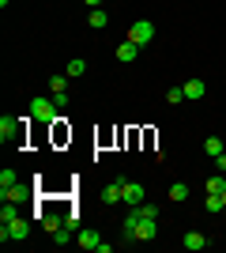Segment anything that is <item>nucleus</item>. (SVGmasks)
Instances as JSON below:
<instances>
[{"label": "nucleus", "instance_id": "1", "mask_svg": "<svg viewBox=\"0 0 226 253\" xmlns=\"http://www.w3.org/2000/svg\"><path fill=\"white\" fill-rule=\"evenodd\" d=\"M121 231H125V238H129V242H151V238L159 234V219H147V215H140V211L132 208Z\"/></svg>", "mask_w": 226, "mask_h": 253}, {"label": "nucleus", "instance_id": "2", "mask_svg": "<svg viewBox=\"0 0 226 253\" xmlns=\"http://www.w3.org/2000/svg\"><path fill=\"white\" fill-rule=\"evenodd\" d=\"M31 117L38 121V125H53L57 121V102L53 98H42V95L31 98Z\"/></svg>", "mask_w": 226, "mask_h": 253}, {"label": "nucleus", "instance_id": "3", "mask_svg": "<svg viewBox=\"0 0 226 253\" xmlns=\"http://www.w3.org/2000/svg\"><path fill=\"white\" fill-rule=\"evenodd\" d=\"M31 234V219H23V215H15L11 223H0V242H23Z\"/></svg>", "mask_w": 226, "mask_h": 253}, {"label": "nucleus", "instance_id": "4", "mask_svg": "<svg viewBox=\"0 0 226 253\" xmlns=\"http://www.w3.org/2000/svg\"><path fill=\"white\" fill-rule=\"evenodd\" d=\"M34 189L27 185V181H11V185H0V201L4 204H23V201H31Z\"/></svg>", "mask_w": 226, "mask_h": 253}, {"label": "nucleus", "instance_id": "5", "mask_svg": "<svg viewBox=\"0 0 226 253\" xmlns=\"http://www.w3.org/2000/svg\"><path fill=\"white\" fill-rule=\"evenodd\" d=\"M143 197H147V189H143L140 181H129V178H121V201L129 204V208H140Z\"/></svg>", "mask_w": 226, "mask_h": 253}, {"label": "nucleus", "instance_id": "6", "mask_svg": "<svg viewBox=\"0 0 226 253\" xmlns=\"http://www.w3.org/2000/svg\"><path fill=\"white\" fill-rule=\"evenodd\" d=\"M23 136H27V132H23V121L19 117H0V140H4V144H23Z\"/></svg>", "mask_w": 226, "mask_h": 253}, {"label": "nucleus", "instance_id": "7", "mask_svg": "<svg viewBox=\"0 0 226 253\" xmlns=\"http://www.w3.org/2000/svg\"><path fill=\"white\" fill-rule=\"evenodd\" d=\"M151 38H155V23L151 19H136L129 27V42H136V45H147Z\"/></svg>", "mask_w": 226, "mask_h": 253}, {"label": "nucleus", "instance_id": "8", "mask_svg": "<svg viewBox=\"0 0 226 253\" xmlns=\"http://www.w3.org/2000/svg\"><path fill=\"white\" fill-rule=\"evenodd\" d=\"M49 91H53L57 110H65L68 106V76H53V80H49Z\"/></svg>", "mask_w": 226, "mask_h": 253}, {"label": "nucleus", "instance_id": "9", "mask_svg": "<svg viewBox=\"0 0 226 253\" xmlns=\"http://www.w3.org/2000/svg\"><path fill=\"white\" fill-rule=\"evenodd\" d=\"M181 242H185V250H189V253H200V250L207 246V234H200V231H189V234L181 238Z\"/></svg>", "mask_w": 226, "mask_h": 253}, {"label": "nucleus", "instance_id": "10", "mask_svg": "<svg viewBox=\"0 0 226 253\" xmlns=\"http://www.w3.org/2000/svg\"><path fill=\"white\" fill-rule=\"evenodd\" d=\"M204 95H207L204 80H189V84H185V98H189V102H196V98H204Z\"/></svg>", "mask_w": 226, "mask_h": 253}, {"label": "nucleus", "instance_id": "11", "mask_svg": "<svg viewBox=\"0 0 226 253\" xmlns=\"http://www.w3.org/2000/svg\"><path fill=\"white\" fill-rule=\"evenodd\" d=\"M136 57H140V45H136V42H121L117 45V61L129 64V61H136Z\"/></svg>", "mask_w": 226, "mask_h": 253}, {"label": "nucleus", "instance_id": "12", "mask_svg": "<svg viewBox=\"0 0 226 253\" xmlns=\"http://www.w3.org/2000/svg\"><path fill=\"white\" fill-rule=\"evenodd\" d=\"M75 246H79V250H98V246H102V238H98L95 231H79V242H75Z\"/></svg>", "mask_w": 226, "mask_h": 253}, {"label": "nucleus", "instance_id": "13", "mask_svg": "<svg viewBox=\"0 0 226 253\" xmlns=\"http://www.w3.org/2000/svg\"><path fill=\"white\" fill-rule=\"evenodd\" d=\"M117 201H121V178L109 181L106 189H102V204H117Z\"/></svg>", "mask_w": 226, "mask_h": 253}, {"label": "nucleus", "instance_id": "14", "mask_svg": "<svg viewBox=\"0 0 226 253\" xmlns=\"http://www.w3.org/2000/svg\"><path fill=\"white\" fill-rule=\"evenodd\" d=\"M65 223H68V215H42V227H45L49 234H57L61 227H65Z\"/></svg>", "mask_w": 226, "mask_h": 253}, {"label": "nucleus", "instance_id": "15", "mask_svg": "<svg viewBox=\"0 0 226 253\" xmlns=\"http://www.w3.org/2000/svg\"><path fill=\"white\" fill-rule=\"evenodd\" d=\"M87 23H91V27H95V31H102V27H106L109 23V15L102 8H91V15H87Z\"/></svg>", "mask_w": 226, "mask_h": 253}, {"label": "nucleus", "instance_id": "16", "mask_svg": "<svg viewBox=\"0 0 226 253\" xmlns=\"http://www.w3.org/2000/svg\"><path fill=\"white\" fill-rule=\"evenodd\" d=\"M170 201H177V204L189 201V185H185V181H173L170 185Z\"/></svg>", "mask_w": 226, "mask_h": 253}, {"label": "nucleus", "instance_id": "17", "mask_svg": "<svg viewBox=\"0 0 226 253\" xmlns=\"http://www.w3.org/2000/svg\"><path fill=\"white\" fill-rule=\"evenodd\" d=\"M204 151H207L211 159H219V155H223V140H219V136H207V140H204Z\"/></svg>", "mask_w": 226, "mask_h": 253}, {"label": "nucleus", "instance_id": "18", "mask_svg": "<svg viewBox=\"0 0 226 253\" xmlns=\"http://www.w3.org/2000/svg\"><path fill=\"white\" fill-rule=\"evenodd\" d=\"M204 208H207V211H226V208H223V193H207Z\"/></svg>", "mask_w": 226, "mask_h": 253}, {"label": "nucleus", "instance_id": "19", "mask_svg": "<svg viewBox=\"0 0 226 253\" xmlns=\"http://www.w3.org/2000/svg\"><path fill=\"white\" fill-rule=\"evenodd\" d=\"M204 185H207V193H226V181L219 178V174H211V178H207Z\"/></svg>", "mask_w": 226, "mask_h": 253}, {"label": "nucleus", "instance_id": "20", "mask_svg": "<svg viewBox=\"0 0 226 253\" xmlns=\"http://www.w3.org/2000/svg\"><path fill=\"white\" fill-rule=\"evenodd\" d=\"M53 242H57V246H68V242H72V227H68V223L53 234Z\"/></svg>", "mask_w": 226, "mask_h": 253}, {"label": "nucleus", "instance_id": "21", "mask_svg": "<svg viewBox=\"0 0 226 253\" xmlns=\"http://www.w3.org/2000/svg\"><path fill=\"white\" fill-rule=\"evenodd\" d=\"M166 102H170V106L185 102V87H170V91H166Z\"/></svg>", "mask_w": 226, "mask_h": 253}, {"label": "nucleus", "instance_id": "22", "mask_svg": "<svg viewBox=\"0 0 226 253\" xmlns=\"http://www.w3.org/2000/svg\"><path fill=\"white\" fill-rule=\"evenodd\" d=\"M87 72V61H68V80H75V76Z\"/></svg>", "mask_w": 226, "mask_h": 253}, {"label": "nucleus", "instance_id": "23", "mask_svg": "<svg viewBox=\"0 0 226 253\" xmlns=\"http://www.w3.org/2000/svg\"><path fill=\"white\" fill-rule=\"evenodd\" d=\"M15 215H19V211H15V204H4V208H0V223H11Z\"/></svg>", "mask_w": 226, "mask_h": 253}, {"label": "nucleus", "instance_id": "24", "mask_svg": "<svg viewBox=\"0 0 226 253\" xmlns=\"http://www.w3.org/2000/svg\"><path fill=\"white\" fill-rule=\"evenodd\" d=\"M11 181H19V178H15V170H11V167H4V170H0V185H11Z\"/></svg>", "mask_w": 226, "mask_h": 253}, {"label": "nucleus", "instance_id": "25", "mask_svg": "<svg viewBox=\"0 0 226 253\" xmlns=\"http://www.w3.org/2000/svg\"><path fill=\"white\" fill-rule=\"evenodd\" d=\"M136 211H140V215H147V219H159V208H155V204H140Z\"/></svg>", "mask_w": 226, "mask_h": 253}, {"label": "nucleus", "instance_id": "26", "mask_svg": "<svg viewBox=\"0 0 226 253\" xmlns=\"http://www.w3.org/2000/svg\"><path fill=\"white\" fill-rule=\"evenodd\" d=\"M215 163H219V174H223V170H226V151H223V155L215 159Z\"/></svg>", "mask_w": 226, "mask_h": 253}, {"label": "nucleus", "instance_id": "27", "mask_svg": "<svg viewBox=\"0 0 226 253\" xmlns=\"http://www.w3.org/2000/svg\"><path fill=\"white\" fill-rule=\"evenodd\" d=\"M83 4H91V8H98V4H102V0H83Z\"/></svg>", "mask_w": 226, "mask_h": 253}, {"label": "nucleus", "instance_id": "28", "mask_svg": "<svg viewBox=\"0 0 226 253\" xmlns=\"http://www.w3.org/2000/svg\"><path fill=\"white\" fill-rule=\"evenodd\" d=\"M223 208H226V193H223Z\"/></svg>", "mask_w": 226, "mask_h": 253}]
</instances>
